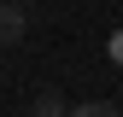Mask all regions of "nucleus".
Listing matches in <instances>:
<instances>
[{
    "instance_id": "nucleus-2",
    "label": "nucleus",
    "mask_w": 123,
    "mask_h": 117,
    "mask_svg": "<svg viewBox=\"0 0 123 117\" xmlns=\"http://www.w3.org/2000/svg\"><path fill=\"white\" fill-rule=\"evenodd\" d=\"M0 35H6V41H24V6H18V0H6V18H0Z\"/></svg>"
},
{
    "instance_id": "nucleus-3",
    "label": "nucleus",
    "mask_w": 123,
    "mask_h": 117,
    "mask_svg": "<svg viewBox=\"0 0 123 117\" xmlns=\"http://www.w3.org/2000/svg\"><path fill=\"white\" fill-rule=\"evenodd\" d=\"M70 117H123L111 99H82V105H70Z\"/></svg>"
},
{
    "instance_id": "nucleus-4",
    "label": "nucleus",
    "mask_w": 123,
    "mask_h": 117,
    "mask_svg": "<svg viewBox=\"0 0 123 117\" xmlns=\"http://www.w3.org/2000/svg\"><path fill=\"white\" fill-rule=\"evenodd\" d=\"M105 53H111V58H117V64H123V29H117V35H111V41H105Z\"/></svg>"
},
{
    "instance_id": "nucleus-1",
    "label": "nucleus",
    "mask_w": 123,
    "mask_h": 117,
    "mask_svg": "<svg viewBox=\"0 0 123 117\" xmlns=\"http://www.w3.org/2000/svg\"><path fill=\"white\" fill-rule=\"evenodd\" d=\"M29 111H35V117H70V105H65V94H59V88H41Z\"/></svg>"
}]
</instances>
